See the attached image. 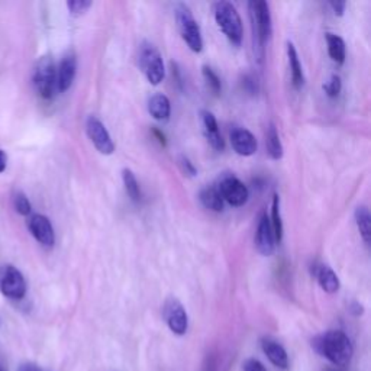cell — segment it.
Listing matches in <instances>:
<instances>
[{
  "instance_id": "obj_1",
  "label": "cell",
  "mask_w": 371,
  "mask_h": 371,
  "mask_svg": "<svg viewBox=\"0 0 371 371\" xmlns=\"http://www.w3.org/2000/svg\"><path fill=\"white\" fill-rule=\"evenodd\" d=\"M315 350L327 357L335 367H345L353 358V345L342 331H330L312 341Z\"/></svg>"
},
{
  "instance_id": "obj_2",
  "label": "cell",
  "mask_w": 371,
  "mask_h": 371,
  "mask_svg": "<svg viewBox=\"0 0 371 371\" xmlns=\"http://www.w3.org/2000/svg\"><path fill=\"white\" fill-rule=\"evenodd\" d=\"M214 15L218 27L222 30L225 37L234 45H241L244 30L235 6L229 2H218L214 6Z\"/></svg>"
},
{
  "instance_id": "obj_3",
  "label": "cell",
  "mask_w": 371,
  "mask_h": 371,
  "mask_svg": "<svg viewBox=\"0 0 371 371\" xmlns=\"http://www.w3.org/2000/svg\"><path fill=\"white\" fill-rule=\"evenodd\" d=\"M34 86L38 91V95L45 100L53 99L56 96V93L58 91L57 67L50 56H45L38 61L34 72Z\"/></svg>"
},
{
  "instance_id": "obj_4",
  "label": "cell",
  "mask_w": 371,
  "mask_h": 371,
  "mask_svg": "<svg viewBox=\"0 0 371 371\" xmlns=\"http://www.w3.org/2000/svg\"><path fill=\"white\" fill-rule=\"evenodd\" d=\"M176 20H177V25H178V30H180V34L184 42L189 45V48L193 53H200L203 50L202 32L189 6H186L183 4L177 5Z\"/></svg>"
},
{
  "instance_id": "obj_5",
  "label": "cell",
  "mask_w": 371,
  "mask_h": 371,
  "mask_svg": "<svg viewBox=\"0 0 371 371\" xmlns=\"http://www.w3.org/2000/svg\"><path fill=\"white\" fill-rule=\"evenodd\" d=\"M139 67H141L143 73L152 86H157L164 80V61H162L160 51L150 42H144L139 48Z\"/></svg>"
},
{
  "instance_id": "obj_6",
  "label": "cell",
  "mask_w": 371,
  "mask_h": 371,
  "mask_svg": "<svg viewBox=\"0 0 371 371\" xmlns=\"http://www.w3.org/2000/svg\"><path fill=\"white\" fill-rule=\"evenodd\" d=\"M249 16L252 22L254 39L257 42V48H263L264 42L271 37L273 25H271V15L270 8L263 0H255V2L248 4Z\"/></svg>"
},
{
  "instance_id": "obj_7",
  "label": "cell",
  "mask_w": 371,
  "mask_h": 371,
  "mask_svg": "<svg viewBox=\"0 0 371 371\" xmlns=\"http://www.w3.org/2000/svg\"><path fill=\"white\" fill-rule=\"evenodd\" d=\"M0 292L12 300H20L27 294L25 277L12 264L0 266Z\"/></svg>"
},
{
  "instance_id": "obj_8",
  "label": "cell",
  "mask_w": 371,
  "mask_h": 371,
  "mask_svg": "<svg viewBox=\"0 0 371 371\" xmlns=\"http://www.w3.org/2000/svg\"><path fill=\"white\" fill-rule=\"evenodd\" d=\"M216 189L223 202H228L232 206H244L249 196L247 186L238 177L229 173L219 177Z\"/></svg>"
},
{
  "instance_id": "obj_9",
  "label": "cell",
  "mask_w": 371,
  "mask_h": 371,
  "mask_svg": "<svg viewBox=\"0 0 371 371\" xmlns=\"http://www.w3.org/2000/svg\"><path fill=\"white\" fill-rule=\"evenodd\" d=\"M86 132L87 136L90 138L91 144L96 147V150L100 154L110 155L115 151V144L112 141V136L108 132L106 126L102 124L100 119H98L96 116H89L86 121Z\"/></svg>"
},
{
  "instance_id": "obj_10",
  "label": "cell",
  "mask_w": 371,
  "mask_h": 371,
  "mask_svg": "<svg viewBox=\"0 0 371 371\" xmlns=\"http://www.w3.org/2000/svg\"><path fill=\"white\" fill-rule=\"evenodd\" d=\"M162 315H164L169 328L176 335H184L186 331H188L189 327L188 313H186V309L183 308L178 299L176 297L167 299L164 304V309H162Z\"/></svg>"
},
{
  "instance_id": "obj_11",
  "label": "cell",
  "mask_w": 371,
  "mask_h": 371,
  "mask_svg": "<svg viewBox=\"0 0 371 371\" xmlns=\"http://www.w3.org/2000/svg\"><path fill=\"white\" fill-rule=\"evenodd\" d=\"M28 228L31 230L32 237L44 247L51 248L56 244V234H54V228L50 222V219L35 214L28 219Z\"/></svg>"
},
{
  "instance_id": "obj_12",
  "label": "cell",
  "mask_w": 371,
  "mask_h": 371,
  "mask_svg": "<svg viewBox=\"0 0 371 371\" xmlns=\"http://www.w3.org/2000/svg\"><path fill=\"white\" fill-rule=\"evenodd\" d=\"M77 73V57L73 51H68L57 68V90L67 91L72 87Z\"/></svg>"
},
{
  "instance_id": "obj_13",
  "label": "cell",
  "mask_w": 371,
  "mask_h": 371,
  "mask_svg": "<svg viewBox=\"0 0 371 371\" xmlns=\"http://www.w3.org/2000/svg\"><path fill=\"white\" fill-rule=\"evenodd\" d=\"M230 145L237 154L244 157L255 154L259 148L257 139H255V136L248 129L244 128H235L230 132Z\"/></svg>"
},
{
  "instance_id": "obj_14",
  "label": "cell",
  "mask_w": 371,
  "mask_h": 371,
  "mask_svg": "<svg viewBox=\"0 0 371 371\" xmlns=\"http://www.w3.org/2000/svg\"><path fill=\"white\" fill-rule=\"evenodd\" d=\"M255 247H257L260 254L267 255V257L274 251L275 240L270 225V218L267 216V214H263L259 221L257 234H255Z\"/></svg>"
},
{
  "instance_id": "obj_15",
  "label": "cell",
  "mask_w": 371,
  "mask_h": 371,
  "mask_svg": "<svg viewBox=\"0 0 371 371\" xmlns=\"http://www.w3.org/2000/svg\"><path fill=\"white\" fill-rule=\"evenodd\" d=\"M202 121H203L204 134H206L209 144H211L216 151H223L225 141H223L222 135L219 134L218 122H216V118L214 116V113L203 110L202 112Z\"/></svg>"
},
{
  "instance_id": "obj_16",
  "label": "cell",
  "mask_w": 371,
  "mask_h": 371,
  "mask_svg": "<svg viewBox=\"0 0 371 371\" xmlns=\"http://www.w3.org/2000/svg\"><path fill=\"white\" fill-rule=\"evenodd\" d=\"M261 346H263V351L267 356V358L278 368H287L289 365V358H287V353L285 348L278 344L274 339L270 338H264L261 341Z\"/></svg>"
},
{
  "instance_id": "obj_17",
  "label": "cell",
  "mask_w": 371,
  "mask_h": 371,
  "mask_svg": "<svg viewBox=\"0 0 371 371\" xmlns=\"http://www.w3.org/2000/svg\"><path fill=\"white\" fill-rule=\"evenodd\" d=\"M148 112L155 121H169L171 113V105L169 98L162 95V93H157V95L151 96L148 100Z\"/></svg>"
},
{
  "instance_id": "obj_18",
  "label": "cell",
  "mask_w": 371,
  "mask_h": 371,
  "mask_svg": "<svg viewBox=\"0 0 371 371\" xmlns=\"http://www.w3.org/2000/svg\"><path fill=\"white\" fill-rule=\"evenodd\" d=\"M315 274L319 286L327 293H337L339 290V278L331 267L319 266Z\"/></svg>"
},
{
  "instance_id": "obj_19",
  "label": "cell",
  "mask_w": 371,
  "mask_h": 371,
  "mask_svg": "<svg viewBox=\"0 0 371 371\" xmlns=\"http://www.w3.org/2000/svg\"><path fill=\"white\" fill-rule=\"evenodd\" d=\"M287 57H289V64H290L293 86L296 89H300L305 83V76H304V70H301V64H300L297 51H296L294 45L292 42H287Z\"/></svg>"
},
{
  "instance_id": "obj_20",
  "label": "cell",
  "mask_w": 371,
  "mask_h": 371,
  "mask_svg": "<svg viewBox=\"0 0 371 371\" xmlns=\"http://www.w3.org/2000/svg\"><path fill=\"white\" fill-rule=\"evenodd\" d=\"M199 197L206 209H211L214 212H221L223 209V199L221 197L216 186H207V188L202 189Z\"/></svg>"
},
{
  "instance_id": "obj_21",
  "label": "cell",
  "mask_w": 371,
  "mask_h": 371,
  "mask_svg": "<svg viewBox=\"0 0 371 371\" xmlns=\"http://www.w3.org/2000/svg\"><path fill=\"white\" fill-rule=\"evenodd\" d=\"M270 225H271V229H273L275 242L280 244L282 240H283V222H282V215H280V197H278L277 195L273 196Z\"/></svg>"
},
{
  "instance_id": "obj_22",
  "label": "cell",
  "mask_w": 371,
  "mask_h": 371,
  "mask_svg": "<svg viewBox=\"0 0 371 371\" xmlns=\"http://www.w3.org/2000/svg\"><path fill=\"white\" fill-rule=\"evenodd\" d=\"M266 145H267V152L273 160H280L283 157V145L280 141V136H278V132L273 124L268 126L266 134Z\"/></svg>"
},
{
  "instance_id": "obj_23",
  "label": "cell",
  "mask_w": 371,
  "mask_h": 371,
  "mask_svg": "<svg viewBox=\"0 0 371 371\" xmlns=\"http://www.w3.org/2000/svg\"><path fill=\"white\" fill-rule=\"evenodd\" d=\"M327 45H328V53L332 61H335L337 64H344L345 61L344 39L335 34H327Z\"/></svg>"
},
{
  "instance_id": "obj_24",
  "label": "cell",
  "mask_w": 371,
  "mask_h": 371,
  "mask_svg": "<svg viewBox=\"0 0 371 371\" xmlns=\"http://www.w3.org/2000/svg\"><path fill=\"white\" fill-rule=\"evenodd\" d=\"M356 222L358 226L360 234L364 240L365 244L370 242V237H371V216L368 209L365 206H358L357 211H356Z\"/></svg>"
},
{
  "instance_id": "obj_25",
  "label": "cell",
  "mask_w": 371,
  "mask_h": 371,
  "mask_svg": "<svg viewBox=\"0 0 371 371\" xmlns=\"http://www.w3.org/2000/svg\"><path fill=\"white\" fill-rule=\"evenodd\" d=\"M122 178H124L125 190H126L129 199L132 202L138 203L139 200H141V189H139V184H138V180H136L135 174L129 169H125L122 171Z\"/></svg>"
},
{
  "instance_id": "obj_26",
  "label": "cell",
  "mask_w": 371,
  "mask_h": 371,
  "mask_svg": "<svg viewBox=\"0 0 371 371\" xmlns=\"http://www.w3.org/2000/svg\"><path fill=\"white\" fill-rule=\"evenodd\" d=\"M13 204H15L16 212L22 216H28L32 212V204L30 199L25 196V193L16 192L13 196Z\"/></svg>"
},
{
  "instance_id": "obj_27",
  "label": "cell",
  "mask_w": 371,
  "mask_h": 371,
  "mask_svg": "<svg viewBox=\"0 0 371 371\" xmlns=\"http://www.w3.org/2000/svg\"><path fill=\"white\" fill-rule=\"evenodd\" d=\"M203 77H204L209 89H211L215 95H218V93L221 91V80H219L218 74L214 72L211 67L204 65L203 67Z\"/></svg>"
},
{
  "instance_id": "obj_28",
  "label": "cell",
  "mask_w": 371,
  "mask_h": 371,
  "mask_svg": "<svg viewBox=\"0 0 371 371\" xmlns=\"http://www.w3.org/2000/svg\"><path fill=\"white\" fill-rule=\"evenodd\" d=\"M93 4L90 2V0H70V2H67V8L68 11L72 12L73 15H82Z\"/></svg>"
},
{
  "instance_id": "obj_29",
  "label": "cell",
  "mask_w": 371,
  "mask_h": 371,
  "mask_svg": "<svg viewBox=\"0 0 371 371\" xmlns=\"http://www.w3.org/2000/svg\"><path fill=\"white\" fill-rule=\"evenodd\" d=\"M323 90L327 91L330 98H337L341 91V79L338 76H332L328 84H323Z\"/></svg>"
},
{
  "instance_id": "obj_30",
  "label": "cell",
  "mask_w": 371,
  "mask_h": 371,
  "mask_svg": "<svg viewBox=\"0 0 371 371\" xmlns=\"http://www.w3.org/2000/svg\"><path fill=\"white\" fill-rule=\"evenodd\" d=\"M180 166H181V170H183V173L184 174H188V176H190V177H193V176H196V167L193 166V162L188 158V157H184V155H181L180 157Z\"/></svg>"
},
{
  "instance_id": "obj_31",
  "label": "cell",
  "mask_w": 371,
  "mask_h": 371,
  "mask_svg": "<svg viewBox=\"0 0 371 371\" xmlns=\"http://www.w3.org/2000/svg\"><path fill=\"white\" fill-rule=\"evenodd\" d=\"M244 371H267V370L264 368V365H263L259 360L249 358V360L244 364Z\"/></svg>"
},
{
  "instance_id": "obj_32",
  "label": "cell",
  "mask_w": 371,
  "mask_h": 371,
  "mask_svg": "<svg viewBox=\"0 0 371 371\" xmlns=\"http://www.w3.org/2000/svg\"><path fill=\"white\" fill-rule=\"evenodd\" d=\"M331 8L334 9L335 15L342 16L345 12V8H346V2H331Z\"/></svg>"
},
{
  "instance_id": "obj_33",
  "label": "cell",
  "mask_w": 371,
  "mask_h": 371,
  "mask_svg": "<svg viewBox=\"0 0 371 371\" xmlns=\"http://www.w3.org/2000/svg\"><path fill=\"white\" fill-rule=\"evenodd\" d=\"M18 371H41V368L34 363H23L20 364Z\"/></svg>"
},
{
  "instance_id": "obj_34",
  "label": "cell",
  "mask_w": 371,
  "mask_h": 371,
  "mask_svg": "<svg viewBox=\"0 0 371 371\" xmlns=\"http://www.w3.org/2000/svg\"><path fill=\"white\" fill-rule=\"evenodd\" d=\"M8 166V155L4 150H0V173H4Z\"/></svg>"
},
{
  "instance_id": "obj_35",
  "label": "cell",
  "mask_w": 371,
  "mask_h": 371,
  "mask_svg": "<svg viewBox=\"0 0 371 371\" xmlns=\"http://www.w3.org/2000/svg\"><path fill=\"white\" fill-rule=\"evenodd\" d=\"M152 134L158 138V143H160L161 145H166V136H164V134H161L158 129H154Z\"/></svg>"
},
{
  "instance_id": "obj_36",
  "label": "cell",
  "mask_w": 371,
  "mask_h": 371,
  "mask_svg": "<svg viewBox=\"0 0 371 371\" xmlns=\"http://www.w3.org/2000/svg\"><path fill=\"white\" fill-rule=\"evenodd\" d=\"M351 312H353L354 315H363L364 309H363V306H361L360 304H357V301H354L353 306H351Z\"/></svg>"
},
{
  "instance_id": "obj_37",
  "label": "cell",
  "mask_w": 371,
  "mask_h": 371,
  "mask_svg": "<svg viewBox=\"0 0 371 371\" xmlns=\"http://www.w3.org/2000/svg\"><path fill=\"white\" fill-rule=\"evenodd\" d=\"M323 371H344L341 367H330V368H325Z\"/></svg>"
},
{
  "instance_id": "obj_38",
  "label": "cell",
  "mask_w": 371,
  "mask_h": 371,
  "mask_svg": "<svg viewBox=\"0 0 371 371\" xmlns=\"http://www.w3.org/2000/svg\"><path fill=\"white\" fill-rule=\"evenodd\" d=\"M0 371H4V368H2V365H0Z\"/></svg>"
}]
</instances>
